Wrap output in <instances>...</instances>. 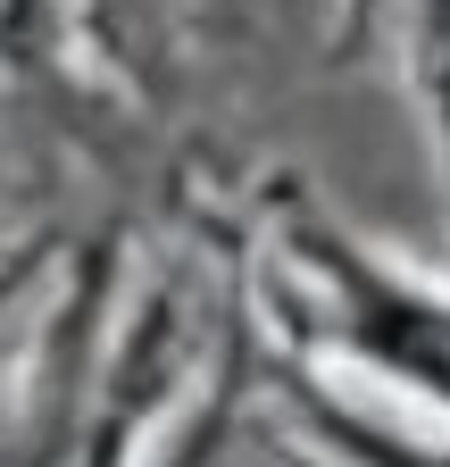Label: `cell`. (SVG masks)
Here are the masks:
<instances>
[{"instance_id":"obj_1","label":"cell","mask_w":450,"mask_h":467,"mask_svg":"<svg viewBox=\"0 0 450 467\" xmlns=\"http://www.w3.org/2000/svg\"><path fill=\"white\" fill-rule=\"evenodd\" d=\"M325 284H333V309H343V334L367 350V359L401 368L409 384L442 392L450 400V309L442 301H417V292L384 284L375 267H359L351 251H317Z\"/></svg>"}]
</instances>
